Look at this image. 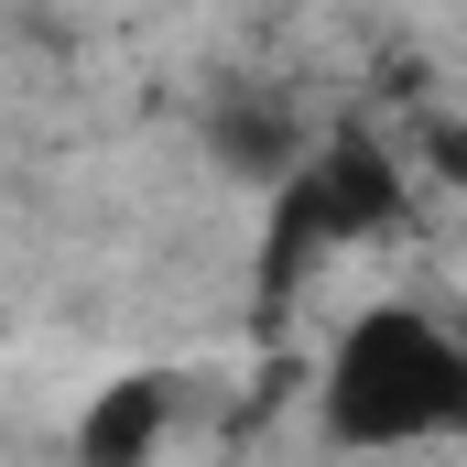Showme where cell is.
I'll list each match as a JSON object with an SVG mask.
<instances>
[{"mask_svg": "<svg viewBox=\"0 0 467 467\" xmlns=\"http://www.w3.org/2000/svg\"><path fill=\"white\" fill-rule=\"evenodd\" d=\"M316 424L358 446V457H402V446H435L467 424V348L435 305H358L337 327V348L316 369Z\"/></svg>", "mask_w": 467, "mask_h": 467, "instance_id": "6da1fadb", "label": "cell"}, {"mask_svg": "<svg viewBox=\"0 0 467 467\" xmlns=\"http://www.w3.org/2000/svg\"><path fill=\"white\" fill-rule=\"evenodd\" d=\"M163 435H174V391L130 369V380H109V391L77 413V467H152Z\"/></svg>", "mask_w": 467, "mask_h": 467, "instance_id": "7a4b0ae2", "label": "cell"}]
</instances>
